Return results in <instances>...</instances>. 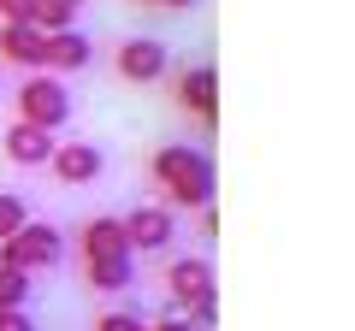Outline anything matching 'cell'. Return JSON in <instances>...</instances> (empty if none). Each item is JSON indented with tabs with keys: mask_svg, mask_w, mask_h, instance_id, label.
<instances>
[{
	"mask_svg": "<svg viewBox=\"0 0 355 331\" xmlns=\"http://www.w3.org/2000/svg\"><path fill=\"white\" fill-rule=\"evenodd\" d=\"M148 172H154V184L166 190V202H178V207H214L219 172H214V154H207V148L166 142V148H154Z\"/></svg>",
	"mask_w": 355,
	"mask_h": 331,
	"instance_id": "1",
	"label": "cell"
},
{
	"mask_svg": "<svg viewBox=\"0 0 355 331\" xmlns=\"http://www.w3.org/2000/svg\"><path fill=\"white\" fill-rule=\"evenodd\" d=\"M65 260V237L60 225H42V219H24V225L12 231V237L0 242V267H18V272H53Z\"/></svg>",
	"mask_w": 355,
	"mask_h": 331,
	"instance_id": "2",
	"label": "cell"
},
{
	"mask_svg": "<svg viewBox=\"0 0 355 331\" xmlns=\"http://www.w3.org/2000/svg\"><path fill=\"white\" fill-rule=\"evenodd\" d=\"M71 118V95L53 83V77H24L18 83V125H36V130H60Z\"/></svg>",
	"mask_w": 355,
	"mask_h": 331,
	"instance_id": "3",
	"label": "cell"
},
{
	"mask_svg": "<svg viewBox=\"0 0 355 331\" xmlns=\"http://www.w3.org/2000/svg\"><path fill=\"white\" fill-rule=\"evenodd\" d=\"M113 65H119L125 83H160V77L172 71V53H166V42H154V36H130V42H119Z\"/></svg>",
	"mask_w": 355,
	"mask_h": 331,
	"instance_id": "4",
	"label": "cell"
},
{
	"mask_svg": "<svg viewBox=\"0 0 355 331\" xmlns=\"http://www.w3.org/2000/svg\"><path fill=\"white\" fill-rule=\"evenodd\" d=\"M119 225H125L130 255H160L166 242H178V219H172V207H130V219H119Z\"/></svg>",
	"mask_w": 355,
	"mask_h": 331,
	"instance_id": "5",
	"label": "cell"
},
{
	"mask_svg": "<svg viewBox=\"0 0 355 331\" xmlns=\"http://www.w3.org/2000/svg\"><path fill=\"white\" fill-rule=\"evenodd\" d=\"M48 172L60 184H95L107 172V148H101V142H60L53 160H48Z\"/></svg>",
	"mask_w": 355,
	"mask_h": 331,
	"instance_id": "6",
	"label": "cell"
},
{
	"mask_svg": "<svg viewBox=\"0 0 355 331\" xmlns=\"http://www.w3.org/2000/svg\"><path fill=\"white\" fill-rule=\"evenodd\" d=\"M166 290H172V314H184L190 302L214 296V267H207L202 255H178L172 267H166Z\"/></svg>",
	"mask_w": 355,
	"mask_h": 331,
	"instance_id": "7",
	"label": "cell"
},
{
	"mask_svg": "<svg viewBox=\"0 0 355 331\" xmlns=\"http://www.w3.org/2000/svg\"><path fill=\"white\" fill-rule=\"evenodd\" d=\"M42 53H48V36L36 24H0V60L24 65V71H42Z\"/></svg>",
	"mask_w": 355,
	"mask_h": 331,
	"instance_id": "8",
	"label": "cell"
},
{
	"mask_svg": "<svg viewBox=\"0 0 355 331\" xmlns=\"http://www.w3.org/2000/svg\"><path fill=\"white\" fill-rule=\"evenodd\" d=\"M53 130H36V125H12L6 130V160L12 166H30V172H42V166L53 160Z\"/></svg>",
	"mask_w": 355,
	"mask_h": 331,
	"instance_id": "9",
	"label": "cell"
},
{
	"mask_svg": "<svg viewBox=\"0 0 355 331\" xmlns=\"http://www.w3.org/2000/svg\"><path fill=\"white\" fill-rule=\"evenodd\" d=\"M178 101L190 107L196 118H207L214 125V101H219V77H214V65H190V71H178Z\"/></svg>",
	"mask_w": 355,
	"mask_h": 331,
	"instance_id": "10",
	"label": "cell"
},
{
	"mask_svg": "<svg viewBox=\"0 0 355 331\" xmlns=\"http://www.w3.org/2000/svg\"><path fill=\"white\" fill-rule=\"evenodd\" d=\"M83 278L95 296H119L137 284V255H107V260H83Z\"/></svg>",
	"mask_w": 355,
	"mask_h": 331,
	"instance_id": "11",
	"label": "cell"
},
{
	"mask_svg": "<svg viewBox=\"0 0 355 331\" xmlns=\"http://www.w3.org/2000/svg\"><path fill=\"white\" fill-rule=\"evenodd\" d=\"M42 65H53V71H89V65H95V42H89L83 30H60V36H48Z\"/></svg>",
	"mask_w": 355,
	"mask_h": 331,
	"instance_id": "12",
	"label": "cell"
},
{
	"mask_svg": "<svg viewBox=\"0 0 355 331\" xmlns=\"http://www.w3.org/2000/svg\"><path fill=\"white\" fill-rule=\"evenodd\" d=\"M107 255H130L125 225L119 219H89L83 225V260H107Z\"/></svg>",
	"mask_w": 355,
	"mask_h": 331,
	"instance_id": "13",
	"label": "cell"
},
{
	"mask_svg": "<svg viewBox=\"0 0 355 331\" xmlns=\"http://www.w3.org/2000/svg\"><path fill=\"white\" fill-rule=\"evenodd\" d=\"M77 6H83V0H36L30 24H36L42 36H60V30H77Z\"/></svg>",
	"mask_w": 355,
	"mask_h": 331,
	"instance_id": "14",
	"label": "cell"
},
{
	"mask_svg": "<svg viewBox=\"0 0 355 331\" xmlns=\"http://www.w3.org/2000/svg\"><path fill=\"white\" fill-rule=\"evenodd\" d=\"M30 290H36V278H30V272L0 267V307H24V302H30Z\"/></svg>",
	"mask_w": 355,
	"mask_h": 331,
	"instance_id": "15",
	"label": "cell"
},
{
	"mask_svg": "<svg viewBox=\"0 0 355 331\" xmlns=\"http://www.w3.org/2000/svg\"><path fill=\"white\" fill-rule=\"evenodd\" d=\"M30 219V207H24V195H12V190H0V242L12 237L18 225Z\"/></svg>",
	"mask_w": 355,
	"mask_h": 331,
	"instance_id": "16",
	"label": "cell"
},
{
	"mask_svg": "<svg viewBox=\"0 0 355 331\" xmlns=\"http://www.w3.org/2000/svg\"><path fill=\"white\" fill-rule=\"evenodd\" d=\"M184 319H190L196 331H214V319H219V296H202V302H190V307H184Z\"/></svg>",
	"mask_w": 355,
	"mask_h": 331,
	"instance_id": "17",
	"label": "cell"
},
{
	"mask_svg": "<svg viewBox=\"0 0 355 331\" xmlns=\"http://www.w3.org/2000/svg\"><path fill=\"white\" fill-rule=\"evenodd\" d=\"M95 331H148V325H142L137 314H119V307H113V314H101V319H95Z\"/></svg>",
	"mask_w": 355,
	"mask_h": 331,
	"instance_id": "18",
	"label": "cell"
},
{
	"mask_svg": "<svg viewBox=\"0 0 355 331\" xmlns=\"http://www.w3.org/2000/svg\"><path fill=\"white\" fill-rule=\"evenodd\" d=\"M36 0H0V24H30Z\"/></svg>",
	"mask_w": 355,
	"mask_h": 331,
	"instance_id": "19",
	"label": "cell"
},
{
	"mask_svg": "<svg viewBox=\"0 0 355 331\" xmlns=\"http://www.w3.org/2000/svg\"><path fill=\"white\" fill-rule=\"evenodd\" d=\"M0 331H36L30 307H0Z\"/></svg>",
	"mask_w": 355,
	"mask_h": 331,
	"instance_id": "20",
	"label": "cell"
},
{
	"mask_svg": "<svg viewBox=\"0 0 355 331\" xmlns=\"http://www.w3.org/2000/svg\"><path fill=\"white\" fill-rule=\"evenodd\" d=\"M137 6H154V12H184V6H196V0H137Z\"/></svg>",
	"mask_w": 355,
	"mask_h": 331,
	"instance_id": "21",
	"label": "cell"
},
{
	"mask_svg": "<svg viewBox=\"0 0 355 331\" xmlns=\"http://www.w3.org/2000/svg\"><path fill=\"white\" fill-rule=\"evenodd\" d=\"M148 331H196V325H190L184 314H172V319H160V325H148Z\"/></svg>",
	"mask_w": 355,
	"mask_h": 331,
	"instance_id": "22",
	"label": "cell"
}]
</instances>
